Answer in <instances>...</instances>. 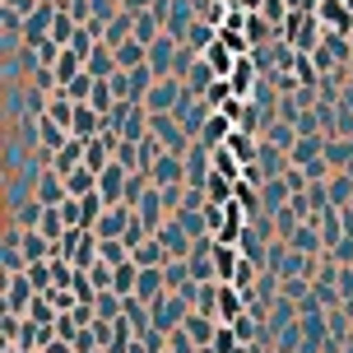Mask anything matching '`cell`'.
<instances>
[{"label": "cell", "mask_w": 353, "mask_h": 353, "mask_svg": "<svg viewBox=\"0 0 353 353\" xmlns=\"http://www.w3.org/2000/svg\"><path fill=\"white\" fill-rule=\"evenodd\" d=\"M149 135H159L163 140V149H168V154H181V159H186V154H191V135H186V125L176 121V112H149Z\"/></svg>", "instance_id": "obj_1"}, {"label": "cell", "mask_w": 353, "mask_h": 353, "mask_svg": "<svg viewBox=\"0 0 353 353\" xmlns=\"http://www.w3.org/2000/svg\"><path fill=\"white\" fill-rule=\"evenodd\" d=\"M107 125L121 130V140L140 144V140H149V107L144 103H117V112L107 117Z\"/></svg>", "instance_id": "obj_2"}, {"label": "cell", "mask_w": 353, "mask_h": 353, "mask_svg": "<svg viewBox=\"0 0 353 353\" xmlns=\"http://www.w3.org/2000/svg\"><path fill=\"white\" fill-rule=\"evenodd\" d=\"M195 307L181 293H163L159 302H154V330H163V335H172V330H181V321L191 316Z\"/></svg>", "instance_id": "obj_3"}, {"label": "cell", "mask_w": 353, "mask_h": 353, "mask_svg": "<svg viewBox=\"0 0 353 353\" xmlns=\"http://www.w3.org/2000/svg\"><path fill=\"white\" fill-rule=\"evenodd\" d=\"M33 302H37V288H33L28 274H10V279H5V312H10V316H28Z\"/></svg>", "instance_id": "obj_4"}, {"label": "cell", "mask_w": 353, "mask_h": 353, "mask_svg": "<svg viewBox=\"0 0 353 353\" xmlns=\"http://www.w3.org/2000/svg\"><path fill=\"white\" fill-rule=\"evenodd\" d=\"M181 88H186V79H176V74H163L159 84L149 88L144 107H149V112H176V103H181Z\"/></svg>", "instance_id": "obj_5"}, {"label": "cell", "mask_w": 353, "mask_h": 353, "mask_svg": "<svg viewBox=\"0 0 353 353\" xmlns=\"http://www.w3.org/2000/svg\"><path fill=\"white\" fill-rule=\"evenodd\" d=\"M125 186H130V172H125L121 163H107L103 172H98V195H103V205H125Z\"/></svg>", "instance_id": "obj_6"}, {"label": "cell", "mask_w": 353, "mask_h": 353, "mask_svg": "<svg viewBox=\"0 0 353 353\" xmlns=\"http://www.w3.org/2000/svg\"><path fill=\"white\" fill-rule=\"evenodd\" d=\"M130 219H135V210H130V205H107L93 232H98L103 242H121L125 232H130Z\"/></svg>", "instance_id": "obj_7"}, {"label": "cell", "mask_w": 353, "mask_h": 353, "mask_svg": "<svg viewBox=\"0 0 353 353\" xmlns=\"http://www.w3.org/2000/svg\"><path fill=\"white\" fill-rule=\"evenodd\" d=\"M56 14H61V5H56V0H42L33 14L23 19V42H42V37H52Z\"/></svg>", "instance_id": "obj_8"}, {"label": "cell", "mask_w": 353, "mask_h": 353, "mask_svg": "<svg viewBox=\"0 0 353 353\" xmlns=\"http://www.w3.org/2000/svg\"><path fill=\"white\" fill-rule=\"evenodd\" d=\"M154 237H159L163 247H168V256H172V261H191V251H195V237H186V228H181L176 219H168V223H163V228L154 232Z\"/></svg>", "instance_id": "obj_9"}, {"label": "cell", "mask_w": 353, "mask_h": 353, "mask_svg": "<svg viewBox=\"0 0 353 353\" xmlns=\"http://www.w3.org/2000/svg\"><path fill=\"white\" fill-rule=\"evenodd\" d=\"M37 200H42L47 210H61V205L70 200V186H65V176L52 172V168H42V172H37Z\"/></svg>", "instance_id": "obj_10"}, {"label": "cell", "mask_w": 353, "mask_h": 353, "mask_svg": "<svg viewBox=\"0 0 353 353\" xmlns=\"http://www.w3.org/2000/svg\"><path fill=\"white\" fill-rule=\"evenodd\" d=\"M149 176H154V186H181V181H186V159H181V154H163L159 163H154V168H149Z\"/></svg>", "instance_id": "obj_11"}, {"label": "cell", "mask_w": 353, "mask_h": 353, "mask_svg": "<svg viewBox=\"0 0 353 353\" xmlns=\"http://www.w3.org/2000/svg\"><path fill=\"white\" fill-rule=\"evenodd\" d=\"M135 214H140V223L149 232H159L163 223H168V210H163V195H159V186H149V191L140 195V205H135Z\"/></svg>", "instance_id": "obj_12"}, {"label": "cell", "mask_w": 353, "mask_h": 353, "mask_svg": "<svg viewBox=\"0 0 353 353\" xmlns=\"http://www.w3.org/2000/svg\"><path fill=\"white\" fill-rule=\"evenodd\" d=\"M181 47H186V42H176V37H168L163 33L159 42H154V47H149V65H154V74H172V65H176V52H181Z\"/></svg>", "instance_id": "obj_13"}, {"label": "cell", "mask_w": 353, "mask_h": 353, "mask_svg": "<svg viewBox=\"0 0 353 353\" xmlns=\"http://www.w3.org/2000/svg\"><path fill=\"white\" fill-rule=\"evenodd\" d=\"M219 325H223V321L200 316V312H191V316L181 321V330H186V335H191L195 344H200V349H210V344H214V335H219Z\"/></svg>", "instance_id": "obj_14"}, {"label": "cell", "mask_w": 353, "mask_h": 353, "mask_svg": "<svg viewBox=\"0 0 353 353\" xmlns=\"http://www.w3.org/2000/svg\"><path fill=\"white\" fill-rule=\"evenodd\" d=\"M130 261L140 265V270H163V265L172 261V256H168V247H163L159 237H149V242H140V247L130 251Z\"/></svg>", "instance_id": "obj_15"}, {"label": "cell", "mask_w": 353, "mask_h": 353, "mask_svg": "<svg viewBox=\"0 0 353 353\" xmlns=\"http://www.w3.org/2000/svg\"><path fill=\"white\" fill-rule=\"evenodd\" d=\"M288 200H293V191H288V181H283V176H274V181H265V186H261V205H265V214H279Z\"/></svg>", "instance_id": "obj_16"}, {"label": "cell", "mask_w": 353, "mask_h": 353, "mask_svg": "<svg viewBox=\"0 0 353 353\" xmlns=\"http://www.w3.org/2000/svg\"><path fill=\"white\" fill-rule=\"evenodd\" d=\"M316 228H321V242H325V251H335L339 242H344V219H339V210L316 214Z\"/></svg>", "instance_id": "obj_17"}, {"label": "cell", "mask_w": 353, "mask_h": 353, "mask_svg": "<svg viewBox=\"0 0 353 353\" xmlns=\"http://www.w3.org/2000/svg\"><path fill=\"white\" fill-rule=\"evenodd\" d=\"M168 293V279H163V270H140V283H135V298H144L149 307Z\"/></svg>", "instance_id": "obj_18"}, {"label": "cell", "mask_w": 353, "mask_h": 353, "mask_svg": "<svg viewBox=\"0 0 353 353\" xmlns=\"http://www.w3.org/2000/svg\"><path fill=\"white\" fill-rule=\"evenodd\" d=\"M214 84H219V74H214V65L205 61V56H200V61L191 65V74H186V88H191L195 98H205V93H210Z\"/></svg>", "instance_id": "obj_19"}, {"label": "cell", "mask_w": 353, "mask_h": 353, "mask_svg": "<svg viewBox=\"0 0 353 353\" xmlns=\"http://www.w3.org/2000/svg\"><path fill=\"white\" fill-rule=\"evenodd\" d=\"M237 265H242V251H237V247H228V242H219V247H214V270H219V283H232Z\"/></svg>", "instance_id": "obj_20"}, {"label": "cell", "mask_w": 353, "mask_h": 353, "mask_svg": "<svg viewBox=\"0 0 353 353\" xmlns=\"http://www.w3.org/2000/svg\"><path fill=\"white\" fill-rule=\"evenodd\" d=\"M79 74H84V56L74 52V47H65V56L56 61V84H61V88H70L74 79H79Z\"/></svg>", "instance_id": "obj_21"}, {"label": "cell", "mask_w": 353, "mask_h": 353, "mask_svg": "<svg viewBox=\"0 0 353 353\" xmlns=\"http://www.w3.org/2000/svg\"><path fill=\"white\" fill-rule=\"evenodd\" d=\"M261 140H270L274 149H283V154H293V144H298L302 135H298V125H293V121H270V130H265Z\"/></svg>", "instance_id": "obj_22"}, {"label": "cell", "mask_w": 353, "mask_h": 353, "mask_svg": "<svg viewBox=\"0 0 353 353\" xmlns=\"http://www.w3.org/2000/svg\"><path fill=\"white\" fill-rule=\"evenodd\" d=\"M325 191H330V210H349V205H353V176L335 172L330 181H325Z\"/></svg>", "instance_id": "obj_23"}, {"label": "cell", "mask_w": 353, "mask_h": 353, "mask_svg": "<svg viewBox=\"0 0 353 353\" xmlns=\"http://www.w3.org/2000/svg\"><path fill=\"white\" fill-rule=\"evenodd\" d=\"M117 65H121V70L149 65V47H144L140 37H130V42H121V47H117Z\"/></svg>", "instance_id": "obj_24"}, {"label": "cell", "mask_w": 353, "mask_h": 353, "mask_svg": "<svg viewBox=\"0 0 353 353\" xmlns=\"http://www.w3.org/2000/svg\"><path fill=\"white\" fill-rule=\"evenodd\" d=\"M47 117H52V121H61L65 130L74 125V103L65 98V88H56V93H47Z\"/></svg>", "instance_id": "obj_25"}, {"label": "cell", "mask_w": 353, "mask_h": 353, "mask_svg": "<svg viewBox=\"0 0 353 353\" xmlns=\"http://www.w3.org/2000/svg\"><path fill=\"white\" fill-rule=\"evenodd\" d=\"M219 288H223L219 279H214V283H195V312H200V316L219 321Z\"/></svg>", "instance_id": "obj_26"}, {"label": "cell", "mask_w": 353, "mask_h": 353, "mask_svg": "<svg viewBox=\"0 0 353 353\" xmlns=\"http://www.w3.org/2000/svg\"><path fill=\"white\" fill-rule=\"evenodd\" d=\"M65 186H70L74 200H84V195H98V172H93V168H74V172L65 176Z\"/></svg>", "instance_id": "obj_27"}, {"label": "cell", "mask_w": 353, "mask_h": 353, "mask_svg": "<svg viewBox=\"0 0 353 353\" xmlns=\"http://www.w3.org/2000/svg\"><path fill=\"white\" fill-rule=\"evenodd\" d=\"M163 279H168V293H186V288L195 283L186 261H168V265H163Z\"/></svg>", "instance_id": "obj_28"}, {"label": "cell", "mask_w": 353, "mask_h": 353, "mask_svg": "<svg viewBox=\"0 0 353 353\" xmlns=\"http://www.w3.org/2000/svg\"><path fill=\"white\" fill-rule=\"evenodd\" d=\"M28 47H33V61H37V65H47V70H56V61L65 56V47H61V42H52V37H42V42H28Z\"/></svg>", "instance_id": "obj_29"}, {"label": "cell", "mask_w": 353, "mask_h": 353, "mask_svg": "<svg viewBox=\"0 0 353 353\" xmlns=\"http://www.w3.org/2000/svg\"><path fill=\"white\" fill-rule=\"evenodd\" d=\"M205 61L214 65V74H219V79H228V74H232V65H237V56H232L228 47H223V42H214L210 52H205Z\"/></svg>", "instance_id": "obj_30"}, {"label": "cell", "mask_w": 353, "mask_h": 353, "mask_svg": "<svg viewBox=\"0 0 353 353\" xmlns=\"http://www.w3.org/2000/svg\"><path fill=\"white\" fill-rule=\"evenodd\" d=\"M228 84H232V98H247V88H256V84H251V61H247V56H237Z\"/></svg>", "instance_id": "obj_31"}, {"label": "cell", "mask_w": 353, "mask_h": 353, "mask_svg": "<svg viewBox=\"0 0 353 353\" xmlns=\"http://www.w3.org/2000/svg\"><path fill=\"white\" fill-rule=\"evenodd\" d=\"M98 242H103V237H98ZM98 261L117 270V265H125V261H130V247H125V242H103V247H98Z\"/></svg>", "instance_id": "obj_32"}, {"label": "cell", "mask_w": 353, "mask_h": 353, "mask_svg": "<svg viewBox=\"0 0 353 353\" xmlns=\"http://www.w3.org/2000/svg\"><path fill=\"white\" fill-rule=\"evenodd\" d=\"M42 237H52V242H61V237H65V232H70V223H65V214L61 210H47V219H42Z\"/></svg>", "instance_id": "obj_33"}, {"label": "cell", "mask_w": 353, "mask_h": 353, "mask_svg": "<svg viewBox=\"0 0 353 353\" xmlns=\"http://www.w3.org/2000/svg\"><path fill=\"white\" fill-rule=\"evenodd\" d=\"M279 298L307 302V298H312V279H279Z\"/></svg>", "instance_id": "obj_34"}, {"label": "cell", "mask_w": 353, "mask_h": 353, "mask_svg": "<svg viewBox=\"0 0 353 353\" xmlns=\"http://www.w3.org/2000/svg\"><path fill=\"white\" fill-rule=\"evenodd\" d=\"M74 33H79V23H74V19L65 14V10H61V14H56V28H52V42L70 47V42H74Z\"/></svg>", "instance_id": "obj_35"}, {"label": "cell", "mask_w": 353, "mask_h": 353, "mask_svg": "<svg viewBox=\"0 0 353 353\" xmlns=\"http://www.w3.org/2000/svg\"><path fill=\"white\" fill-rule=\"evenodd\" d=\"M93 84H98V79H93V74L84 70L70 88H65V98H70V103H88V98H93Z\"/></svg>", "instance_id": "obj_36"}, {"label": "cell", "mask_w": 353, "mask_h": 353, "mask_svg": "<svg viewBox=\"0 0 353 353\" xmlns=\"http://www.w3.org/2000/svg\"><path fill=\"white\" fill-rule=\"evenodd\" d=\"M274 33H279V28H270L261 14H251V19H247V42H256V47H261L265 37H274Z\"/></svg>", "instance_id": "obj_37"}, {"label": "cell", "mask_w": 353, "mask_h": 353, "mask_svg": "<svg viewBox=\"0 0 353 353\" xmlns=\"http://www.w3.org/2000/svg\"><path fill=\"white\" fill-rule=\"evenodd\" d=\"M237 344H242V339H237V330H232V325H219V335H214L210 349H214V353H232Z\"/></svg>", "instance_id": "obj_38"}, {"label": "cell", "mask_w": 353, "mask_h": 353, "mask_svg": "<svg viewBox=\"0 0 353 353\" xmlns=\"http://www.w3.org/2000/svg\"><path fill=\"white\" fill-rule=\"evenodd\" d=\"M168 349L172 353H200V344H195L186 330H172V335H168Z\"/></svg>", "instance_id": "obj_39"}, {"label": "cell", "mask_w": 353, "mask_h": 353, "mask_svg": "<svg viewBox=\"0 0 353 353\" xmlns=\"http://www.w3.org/2000/svg\"><path fill=\"white\" fill-rule=\"evenodd\" d=\"M140 349L144 353H168V335L163 330H149V335H140Z\"/></svg>", "instance_id": "obj_40"}, {"label": "cell", "mask_w": 353, "mask_h": 353, "mask_svg": "<svg viewBox=\"0 0 353 353\" xmlns=\"http://www.w3.org/2000/svg\"><path fill=\"white\" fill-rule=\"evenodd\" d=\"M0 330H5V344H19V335H23V316H10V312H5V325H0Z\"/></svg>", "instance_id": "obj_41"}, {"label": "cell", "mask_w": 353, "mask_h": 353, "mask_svg": "<svg viewBox=\"0 0 353 353\" xmlns=\"http://www.w3.org/2000/svg\"><path fill=\"white\" fill-rule=\"evenodd\" d=\"M256 325H261L256 316H237V321H232V330H237V339H242V344H247V339L256 335Z\"/></svg>", "instance_id": "obj_42"}, {"label": "cell", "mask_w": 353, "mask_h": 353, "mask_svg": "<svg viewBox=\"0 0 353 353\" xmlns=\"http://www.w3.org/2000/svg\"><path fill=\"white\" fill-rule=\"evenodd\" d=\"M339 10H344L339 0H325V5H321V14H330V19H335V23H344V14H339Z\"/></svg>", "instance_id": "obj_43"}, {"label": "cell", "mask_w": 353, "mask_h": 353, "mask_svg": "<svg viewBox=\"0 0 353 353\" xmlns=\"http://www.w3.org/2000/svg\"><path fill=\"white\" fill-rule=\"evenodd\" d=\"M312 103H316V88H312V84L298 88V107H312Z\"/></svg>", "instance_id": "obj_44"}, {"label": "cell", "mask_w": 353, "mask_h": 353, "mask_svg": "<svg viewBox=\"0 0 353 353\" xmlns=\"http://www.w3.org/2000/svg\"><path fill=\"white\" fill-rule=\"evenodd\" d=\"M265 19H283V0H265Z\"/></svg>", "instance_id": "obj_45"}, {"label": "cell", "mask_w": 353, "mask_h": 353, "mask_svg": "<svg viewBox=\"0 0 353 353\" xmlns=\"http://www.w3.org/2000/svg\"><path fill=\"white\" fill-rule=\"evenodd\" d=\"M5 353H33V349H19V344H5Z\"/></svg>", "instance_id": "obj_46"}, {"label": "cell", "mask_w": 353, "mask_h": 353, "mask_svg": "<svg viewBox=\"0 0 353 353\" xmlns=\"http://www.w3.org/2000/svg\"><path fill=\"white\" fill-rule=\"evenodd\" d=\"M200 353H214V349H200Z\"/></svg>", "instance_id": "obj_47"}, {"label": "cell", "mask_w": 353, "mask_h": 353, "mask_svg": "<svg viewBox=\"0 0 353 353\" xmlns=\"http://www.w3.org/2000/svg\"><path fill=\"white\" fill-rule=\"evenodd\" d=\"M168 353H172V349H168Z\"/></svg>", "instance_id": "obj_48"}, {"label": "cell", "mask_w": 353, "mask_h": 353, "mask_svg": "<svg viewBox=\"0 0 353 353\" xmlns=\"http://www.w3.org/2000/svg\"><path fill=\"white\" fill-rule=\"evenodd\" d=\"M349 210H353V205H349Z\"/></svg>", "instance_id": "obj_49"}]
</instances>
